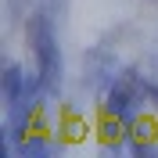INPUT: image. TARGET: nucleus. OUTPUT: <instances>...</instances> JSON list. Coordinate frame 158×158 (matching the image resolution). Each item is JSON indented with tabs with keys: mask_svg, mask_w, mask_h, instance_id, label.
<instances>
[{
	"mask_svg": "<svg viewBox=\"0 0 158 158\" xmlns=\"http://www.w3.org/2000/svg\"><path fill=\"white\" fill-rule=\"evenodd\" d=\"M29 47L36 54V76L43 83V94H58L61 86V50H58V36L54 25L43 11H36L29 18Z\"/></svg>",
	"mask_w": 158,
	"mask_h": 158,
	"instance_id": "f257e3e1",
	"label": "nucleus"
},
{
	"mask_svg": "<svg viewBox=\"0 0 158 158\" xmlns=\"http://www.w3.org/2000/svg\"><path fill=\"white\" fill-rule=\"evenodd\" d=\"M108 108L115 111L118 118H133V111H137V94H133V86H129V83H115V86H111Z\"/></svg>",
	"mask_w": 158,
	"mask_h": 158,
	"instance_id": "f03ea898",
	"label": "nucleus"
}]
</instances>
